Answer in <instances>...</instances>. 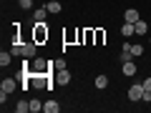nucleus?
I'll list each match as a JSON object with an SVG mask.
<instances>
[{
	"label": "nucleus",
	"mask_w": 151,
	"mask_h": 113,
	"mask_svg": "<svg viewBox=\"0 0 151 113\" xmlns=\"http://www.w3.org/2000/svg\"><path fill=\"white\" fill-rule=\"evenodd\" d=\"M121 35H124V38L136 35V28H134V23H126V20H124V25H121Z\"/></svg>",
	"instance_id": "1a4fd4ad"
},
{
	"label": "nucleus",
	"mask_w": 151,
	"mask_h": 113,
	"mask_svg": "<svg viewBox=\"0 0 151 113\" xmlns=\"http://www.w3.org/2000/svg\"><path fill=\"white\" fill-rule=\"evenodd\" d=\"M124 20H126V23H136V20H141V15H139L136 8H129V10L124 13Z\"/></svg>",
	"instance_id": "6e6552de"
},
{
	"label": "nucleus",
	"mask_w": 151,
	"mask_h": 113,
	"mask_svg": "<svg viewBox=\"0 0 151 113\" xmlns=\"http://www.w3.org/2000/svg\"><path fill=\"white\" fill-rule=\"evenodd\" d=\"M134 28H136V35H146V30H149L146 20H136V23H134Z\"/></svg>",
	"instance_id": "f8f14e48"
},
{
	"label": "nucleus",
	"mask_w": 151,
	"mask_h": 113,
	"mask_svg": "<svg viewBox=\"0 0 151 113\" xmlns=\"http://www.w3.org/2000/svg\"><path fill=\"white\" fill-rule=\"evenodd\" d=\"M45 8H48V13H53V15H58V13L63 10V5H60L58 0H50V3H48V5H45Z\"/></svg>",
	"instance_id": "9b49d317"
},
{
	"label": "nucleus",
	"mask_w": 151,
	"mask_h": 113,
	"mask_svg": "<svg viewBox=\"0 0 151 113\" xmlns=\"http://www.w3.org/2000/svg\"><path fill=\"white\" fill-rule=\"evenodd\" d=\"M10 53H13V55H25V53H23V43H13Z\"/></svg>",
	"instance_id": "6ab92c4d"
},
{
	"label": "nucleus",
	"mask_w": 151,
	"mask_h": 113,
	"mask_svg": "<svg viewBox=\"0 0 151 113\" xmlns=\"http://www.w3.org/2000/svg\"><path fill=\"white\" fill-rule=\"evenodd\" d=\"M149 43H151V35H149Z\"/></svg>",
	"instance_id": "5701e85b"
},
{
	"label": "nucleus",
	"mask_w": 151,
	"mask_h": 113,
	"mask_svg": "<svg viewBox=\"0 0 151 113\" xmlns=\"http://www.w3.org/2000/svg\"><path fill=\"white\" fill-rule=\"evenodd\" d=\"M18 5H20L23 10H30V8H33V0H18Z\"/></svg>",
	"instance_id": "aec40b11"
},
{
	"label": "nucleus",
	"mask_w": 151,
	"mask_h": 113,
	"mask_svg": "<svg viewBox=\"0 0 151 113\" xmlns=\"http://www.w3.org/2000/svg\"><path fill=\"white\" fill-rule=\"evenodd\" d=\"M48 65H50V63H45L43 58H35V60H33V73H45Z\"/></svg>",
	"instance_id": "0eeeda50"
},
{
	"label": "nucleus",
	"mask_w": 151,
	"mask_h": 113,
	"mask_svg": "<svg viewBox=\"0 0 151 113\" xmlns=\"http://www.w3.org/2000/svg\"><path fill=\"white\" fill-rule=\"evenodd\" d=\"M96 43H103V30H96Z\"/></svg>",
	"instance_id": "412c9836"
},
{
	"label": "nucleus",
	"mask_w": 151,
	"mask_h": 113,
	"mask_svg": "<svg viewBox=\"0 0 151 113\" xmlns=\"http://www.w3.org/2000/svg\"><path fill=\"white\" fill-rule=\"evenodd\" d=\"M53 83H55V86H68V83H70V70L68 68H55Z\"/></svg>",
	"instance_id": "f03ea898"
},
{
	"label": "nucleus",
	"mask_w": 151,
	"mask_h": 113,
	"mask_svg": "<svg viewBox=\"0 0 151 113\" xmlns=\"http://www.w3.org/2000/svg\"><path fill=\"white\" fill-rule=\"evenodd\" d=\"M33 40H35V43H45V40H48L45 20H35V25H33Z\"/></svg>",
	"instance_id": "f257e3e1"
},
{
	"label": "nucleus",
	"mask_w": 151,
	"mask_h": 113,
	"mask_svg": "<svg viewBox=\"0 0 151 113\" xmlns=\"http://www.w3.org/2000/svg\"><path fill=\"white\" fill-rule=\"evenodd\" d=\"M15 111H18V113L30 111V101H18V103H15Z\"/></svg>",
	"instance_id": "dca6fc26"
},
{
	"label": "nucleus",
	"mask_w": 151,
	"mask_h": 113,
	"mask_svg": "<svg viewBox=\"0 0 151 113\" xmlns=\"http://www.w3.org/2000/svg\"><path fill=\"white\" fill-rule=\"evenodd\" d=\"M131 55H134V58L144 55V45H141V43H131Z\"/></svg>",
	"instance_id": "4468645a"
},
{
	"label": "nucleus",
	"mask_w": 151,
	"mask_h": 113,
	"mask_svg": "<svg viewBox=\"0 0 151 113\" xmlns=\"http://www.w3.org/2000/svg\"><path fill=\"white\" fill-rule=\"evenodd\" d=\"M10 63H13V53H5V50H3V53H0V65L5 68V65H10Z\"/></svg>",
	"instance_id": "ddd939ff"
},
{
	"label": "nucleus",
	"mask_w": 151,
	"mask_h": 113,
	"mask_svg": "<svg viewBox=\"0 0 151 113\" xmlns=\"http://www.w3.org/2000/svg\"><path fill=\"white\" fill-rule=\"evenodd\" d=\"M23 58H35V53H38V43L35 40H30V43H23Z\"/></svg>",
	"instance_id": "20e7f679"
},
{
	"label": "nucleus",
	"mask_w": 151,
	"mask_h": 113,
	"mask_svg": "<svg viewBox=\"0 0 151 113\" xmlns=\"http://www.w3.org/2000/svg\"><path fill=\"white\" fill-rule=\"evenodd\" d=\"M144 83V91H151V78H146V81H141Z\"/></svg>",
	"instance_id": "4be33fe9"
},
{
	"label": "nucleus",
	"mask_w": 151,
	"mask_h": 113,
	"mask_svg": "<svg viewBox=\"0 0 151 113\" xmlns=\"http://www.w3.org/2000/svg\"><path fill=\"white\" fill-rule=\"evenodd\" d=\"M144 98V83H134L129 88V101H141Z\"/></svg>",
	"instance_id": "7ed1b4c3"
},
{
	"label": "nucleus",
	"mask_w": 151,
	"mask_h": 113,
	"mask_svg": "<svg viewBox=\"0 0 151 113\" xmlns=\"http://www.w3.org/2000/svg\"><path fill=\"white\" fill-rule=\"evenodd\" d=\"M121 73H124L126 78L136 75V63H134V60H124V65H121Z\"/></svg>",
	"instance_id": "423d86ee"
},
{
	"label": "nucleus",
	"mask_w": 151,
	"mask_h": 113,
	"mask_svg": "<svg viewBox=\"0 0 151 113\" xmlns=\"http://www.w3.org/2000/svg\"><path fill=\"white\" fill-rule=\"evenodd\" d=\"M40 111H43V103L38 98H30V113H40Z\"/></svg>",
	"instance_id": "2eb2a0df"
},
{
	"label": "nucleus",
	"mask_w": 151,
	"mask_h": 113,
	"mask_svg": "<svg viewBox=\"0 0 151 113\" xmlns=\"http://www.w3.org/2000/svg\"><path fill=\"white\" fill-rule=\"evenodd\" d=\"M93 86H96L98 91H103V88L108 86V78H106V75H98V78H96V83H93Z\"/></svg>",
	"instance_id": "f3484780"
},
{
	"label": "nucleus",
	"mask_w": 151,
	"mask_h": 113,
	"mask_svg": "<svg viewBox=\"0 0 151 113\" xmlns=\"http://www.w3.org/2000/svg\"><path fill=\"white\" fill-rule=\"evenodd\" d=\"M15 88H18V78H5L0 83V91H5V93H13Z\"/></svg>",
	"instance_id": "39448f33"
},
{
	"label": "nucleus",
	"mask_w": 151,
	"mask_h": 113,
	"mask_svg": "<svg viewBox=\"0 0 151 113\" xmlns=\"http://www.w3.org/2000/svg\"><path fill=\"white\" fill-rule=\"evenodd\" d=\"M45 13H48V8H38L33 13V20H45Z\"/></svg>",
	"instance_id": "a211bd4d"
},
{
	"label": "nucleus",
	"mask_w": 151,
	"mask_h": 113,
	"mask_svg": "<svg viewBox=\"0 0 151 113\" xmlns=\"http://www.w3.org/2000/svg\"><path fill=\"white\" fill-rule=\"evenodd\" d=\"M43 111H45V113H58L60 106H58L55 101H45V103H43Z\"/></svg>",
	"instance_id": "9d476101"
}]
</instances>
